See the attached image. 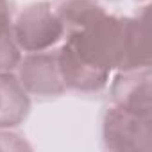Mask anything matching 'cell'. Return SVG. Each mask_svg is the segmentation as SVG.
Wrapping results in <instances>:
<instances>
[{
    "mask_svg": "<svg viewBox=\"0 0 152 152\" xmlns=\"http://www.w3.org/2000/svg\"><path fill=\"white\" fill-rule=\"evenodd\" d=\"M107 86H109L111 104L141 116H152L150 68L116 72V75L111 79V84Z\"/></svg>",
    "mask_w": 152,
    "mask_h": 152,
    "instance_id": "cell-5",
    "label": "cell"
},
{
    "mask_svg": "<svg viewBox=\"0 0 152 152\" xmlns=\"http://www.w3.org/2000/svg\"><path fill=\"white\" fill-rule=\"evenodd\" d=\"M32 106V97L25 91L15 72H0V129L22 125Z\"/></svg>",
    "mask_w": 152,
    "mask_h": 152,
    "instance_id": "cell-7",
    "label": "cell"
},
{
    "mask_svg": "<svg viewBox=\"0 0 152 152\" xmlns=\"http://www.w3.org/2000/svg\"><path fill=\"white\" fill-rule=\"evenodd\" d=\"M13 36L22 54H29L59 47L64 31L52 2L39 0L20 9L13 18Z\"/></svg>",
    "mask_w": 152,
    "mask_h": 152,
    "instance_id": "cell-1",
    "label": "cell"
},
{
    "mask_svg": "<svg viewBox=\"0 0 152 152\" xmlns=\"http://www.w3.org/2000/svg\"><path fill=\"white\" fill-rule=\"evenodd\" d=\"M6 13H11L9 0H0V15H6Z\"/></svg>",
    "mask_w": 152,
    "mask_h": 152,
    "instance_id": "cell-9",
    "label": "cell"
},
{
    "mask_svg": "<svg viewBox=\"0 0 152 152\" xmlns=\"http://www.w3.org/2000/svg\"><path fill=\"white\" fill-rule=\"evenodd\" d=\"M141 2H148V0H141Z\"/></svg>",
    "mask_w": 152,
    "mask_h": 152,
    "instance_id": "cell-10",
    "label": "cell"
},
{
    "mask_svg": "<svg viewBox=\"0 0 152 152\" xmlns=\"http://www.w3.org/2000/svg\"><path fill=\"white\" fill-rule=\"evenodd\" d=\"M22 56L13 36V15H0V72H15Z\"/></svg>",
    "mask_w": 152,
    "mask_h": 152,
    "instance_id": "cell-8",
    "label": "cell"
},
{
    "mask_svg": "<svg viewBox=\"0 0 152 152\" xmlns=\"http://www.w3.org/2000/svg\"><path fill=\"white\" fill-rule=\"evenodd\" d=\"M148 2L134 16L120 18V41L116 72H131L150 68V31H148Z\"/></svg>",
    "mask_w": 152,
    "mask_h": 152,
    "instance_id": "cell-4",
    "label": "cell"
},
{
    "mask_svg": "<svg viewBox=\"0 0 152 152\" xmlns=\"http://www.w3.org/2000/svg\"><path fill=\"white\" fill-rule=\"evenodd\" d=\"M15 73L31 97L45 100L66 93V86L59 70L57 47L43 52L23 54Z\"/></svg>",
    "mask_w": 152,
    "mask_h": 152,
    "instance_id": "cell-3",
    "label": "cell"
},
{
    "mask_svg": "<svg viewBox=\"0 0 152 152\" xmlns=\"http://www.w3.org/2000/svg\"><path fill=\"white\" fill-rule=\"evenodd\" d=\"M111 2H118V0H111Z\"/></svg>",
    "mask_w": 152,
    "mask_h": 152,
    "instance_id": "cell-11",
    "label": "cell"
},
{
    "mask_svg": "<svg viewBox=\"0 0 152 152\" xmlns=\"http://www.w3.org/2000/svg\"><path fill=\"white\" fill-rule=\"evenodd\" d=\"M102 143L115 152H148L152 148V116L109 104L102 115Z\"/></svg>",
    "mask_w": 152,
    "mask_h": 152,
    "instance_id": "cell-2",
    "label": "cell"
},
{
    "mask_svg": "<svg viewBox=\"0 0 152 152\" xmlns=\"http://www.w3.org/2000/svg\"><path fill=\"white\" fill-rule=\"evenodd\" d=\"M59 56V70L66 86V91H75L83 95H91L102 91L111 79V73L99 70L84 61H81L75 54H72L63 43L57 47Z\"/></svg>",
    "mask_w": 152,
    "mask_h": 152,
    "instance_id": "cell-6",
    "label": "cell"
}]
</instances>
